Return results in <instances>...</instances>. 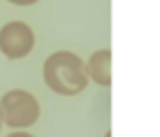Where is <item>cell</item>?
<instances>
[{"label": "cell", "instance_id": "1", "mask_svg": "<svg viewBox=\"0 0 160 137\" xmlns=\"http://www.w3.org/2000/svg\"><path fill=\"white\" fill-rule=\"evenodd\" d=\"M45 85L60 96H75L83 92L91 81L87 64L75 53L57 51L47 56L43 64Z\"/></svg>", "mask_w": 160, "mask_h": 137}, {"label": "cell", "instance_id": "2", "mask_svg": "<svg viewBox=\"0 0 160 137\" xmlns=\"http://www.w3.org/2000/svg\"><path fill=\"white\" fill-rule=\"evenodd\" d=\"M0 109H2L4 124L10 128H28L40 118L38 100L23 88L6 92L0 100Z\"/></svg>", "mask_w": 160, "mask_h": 137}, {"label": "cell", "instance_id": "3", "mask_svg": "<svg viewBox=\"0 0 160 137\" xmlns=\"http://www.w3.org/2000/svg\"><path fill=\"white\" fill-rule=\"evenodd\" d=\"M34 47V32L23 21H10L0 28V51L8 58H23Z\"/></svg>", "mask_w": 160, "mask_h": 137}, {"label": "cell", "instance_id": "4", "mask_svg": "<svg viewBox=\"0 0 160 137\" xmlns=\"http://www.w3.org/2000/svg\"><path fill=\"white\" fill-rule=\"evenodd\" d=\"M87 72L91 81H94L100 87H109L111 85V51L100 49L92 53L87 62Z\"/></svg>", "mask_w": 160, "mask_h": 137}, {"label": "cell", "instance_id": "5", "mask_svg": "<svg viewBox=\"0 0 160 137\" xmlns=\"http://www.w3.org/2000/svg\"><path fill=\"white\" fill-rule=\"evenodd\" d=\"M12 4H17V6H30V4H36L38 0H8Z\"/></svg>", "mask_w": 160, "mask_h": 137}, {"label": "cell", "instance_id": "6", "mask_svg": "<svg viewBox=\"0 0 160 137\" xmlns=\"http://www.w3.org/2000/svg\"><path fill=\"white\" fill-rule=\"evenodd\" d=\"M8 137H34V135H30V133H27V131H13V133H10Z\"/></svg>", "mask_w": 160, "mask_h": 137}, {"label": "cell", "instance_id": "7", "mask_svg": "<svg viewBox=\"0 0 160 137\" xmlns=\"http://www.w3.org/2000/svg\"><path fill=\"white\" fill-rule=\"evenodd\" d=\"M2 124H4V116H2V109H0V130H2Z\"/></svg>", "mask_w": 160, "mask_h": 137}, {"label": "cell", "instance_id": "8", "mask_svg": "<svg viewBox=\"0 0 160 137\" xmlns=\"http://www.w3.org/2000/svg\"><path fill=\"white\" fill-rule=\"evenodd\" d=\"M106 137H111V131H108V133H106Z\"/></svg>", "mask_w": 160, "mask_h": 137}]
</instances>
